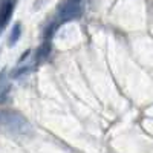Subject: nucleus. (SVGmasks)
Wrapping results in <instances>:
<instances>
[{
    "mask_svg": "<svg viewBox=\"0 0 153 153\" xmlns=\"http://www.w3.org/2000/svg\"><path fill=\"white\" fill-rule=\"evenodd\" d=\"M83 5L81 0H66L58 9V19L60 22H71L81 16Z\"/></svg>",
    "mask_w": 153,
    "mask_h": 153,
    "instance_id": "2",
    "label": "nucleus"
},
{
    "mask_svg": "<svg viewBox=\"0 0 153 153\" xmlns=\"http://www.w3.org/2000/svg\"><path fill=\"white\" fill-rule=\"evenodd\" d=\"M12 11H14V3L11 0H8L2 6V9H0V29H3L6 26V23L9 22V19L12 16Z\"/></svg>",
    "mask_w": 153,
    "mask_h": 153,
    "instance_id": "3",
    "label": "nucleus"
},
{
    "mask_svg": "<svg viewBox=\"0 0 153 153\" xmlns=\"http://www.w3.org/2000/svg\"><path fill=\"white\" fill-rule=\"evenodd\" d=\"M3 124L8 127L11 132L19 133V135H28V133H31V130H32L31 124L25 120L22 115L14 113V112L3 113Z\"/></svg>",
    "mask_w": 153,
    "mask_h": 153,
    "instance_id": "1",
    "label": "nucleus"
},
{
    "mask_svg": "<svg viewBox=\"0 0 153 153\" xmlns=\"http://www.w3.org/2000/svg\"><path fill=\"white\" fill-rule=\"evenodd\" d=\"M20 35H22V25L20 23H16L14 28L11 29V34H9V38H8V45L9 46H14L19 42Z\"/></svg>",
    "mask_w": 153,
    "mask_h": 153,
    "instance_id": "4",
    "label": "nucleus"
},
{
    "mask_svg": "<svg viewBox=\"0 0 153 153\" xmlns=\"http://www.w3.org/2000/svg\"><path fill=\"white\" fill-rule=\"evenodd\" d=\"M31 69V66H23V68H17V71H14L12 72V76L14 78H17V76H22L23 74H26L28 71Z\"/></svg>",
    "mask_w": 153,
    "mask_h": 153,
    "instance_id": "6",
    "label": "nucleus"
},
{
    "mask_svg": "<svg viewBox=\"0 0 153 153\" xmlns=\"http://www.w3.org/2000/svg\"><path fill=\"white\" fill-rule=\"evenodd\" d=\"M29 55H31V51H26V52H23V54H22V57H20V60H19V63H23V61L26 60Z\"/></svg>",
    "mask_w": 153,
    "mask_h": 153,
    "instance_id": "7",
    "label": "nucleus"
},
{
    "mask_svg": "<svg viewBox=\"0 0 153 153\" xmlns=\"http://www.w3.org/2000/svg\"><path fill=\"white\" fill-rule=\"evenodd\" d=\"M49 52H51V45H49V42H46L45 45H42L40 48H38V51H37V54H35L37 61L46 60V58L49 57Z\"/></svg>",
    "mask_w": 153,
    "mask_h": 153,
    "instance_id": "5",
    "label": "nucleus"
}]
</instances>
